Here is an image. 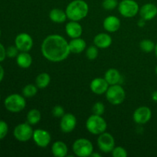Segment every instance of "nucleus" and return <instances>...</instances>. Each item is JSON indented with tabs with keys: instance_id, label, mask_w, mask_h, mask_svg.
I'll return each instance as SVG.
<instances>
[{
	"instance_id": "f257e3e1",
	"label": "nucleus",
	"mask_w": 157,
	"mask_h": 157,
	"mask_svg": "<svg viewBox=\"0 0 157 157\" xmlns=\"http://www.w3.org/2000/svg\"><path fill=\"white\" fill-rule=\"evenodd\" d=\"M41 51L43 56L52 62H61L71 54L69 43L61 35L55 34L46 37L42 41Z\"/></svg>"
},
{
	"instance_id": "bb28decb",
	"label": "nucleus",
	"mask_w": 157,
	"mask_h": 157,
	"mask_svg": "<svg viewBox=\"0 0 157 157\" xmlns=\"http://www.w3.org/2000/svg\"><path fill=\"white\" fill-rule=\"evenodd\" d=\"M155 45L154 42L150 39H144L140 43V48L145 53H150L154 51Z\"/></svg>"
},
{
	"instance_id": "2f4dec72",
	"label": "nucleus",
	"mask_w": 157,
	"mask_h": 157,
	"mask_svg": "<svg viewBox=\"0 0 157 157\" xmlns=\"http://www.w3.org/2000/svg\"><path fill=\"white\" fill-rule=\"evenodd\" d=\"M52 113L55 117L61 118L65 114V111H64V107H61V105H56L52 108Z\"/></svg>"
},
{
	"instance_id": "4c0bfd02",
	"label": "nucleus",
	"mask_w": 157,
	"mask_h": 157,
	"mask_svg": "<svg viewBox=\"0 0 157 157\" xmlns=\"http://www.w3.org/2000/svg\"><path fill=\"white\" fill-rule=\"evenodd\" d=\"M152 99H153V101L157 103V90H155L153 93V94H152Z\"/></svg>"
},
{
	"instance_id": "72a5a7b5",
	"label": "nucleus",
	"mask_w": 157,
	"mask_h": 157,
	"mask_svg": "<svg viewBox=\"0 0 157 157\" xmlns=\"http://www.w3.org/2000/svg\"><path fill=\"white\" fill-rule=\"evenodd\" d=\"M9 131L8 124L5 121H0V140L4 139Z\"/></svg>"
},
{
	"instance_id": "4468645a",
	"label": "nucleus",
	"mask_w": 157,
	"mask_h": 157,
	"mask_svg": "<svg viewBox=\"0 0 157 157\" xmlns=\"http://www.w3.org/2000/svg\"><path fill=\"white\" fill-rule=\"evenodd\" d=\"M108 83L103 78H96L91 81L90 84V88L95 94L101 95L106 93L109 87Z\"/></svg>"
},
{
	"instance_id": "9d476101",
	"label": "nucleus",
	"mask_w": 157,
	"mask_h": 157,
	"mask_svg": "<svg viewBox=\"0 0 157 157\" xmlns=\"http://www.w3.org/2000/svg\"><path fill=\"white\" fill-rule=\"evenodd\" d=\"M15 45L19 52H29L33 47V39L30 35L22 32L15 37Z\"/></svg>"
},
{
	"instance_id": "f03ea898",
	"label": "nucleus",
	"mask_w": 157,
	"mask_h": 157,
	"mask_svg": "<svg viewBox=\"0 0 157 157\" xmlns=\"http://www.w3.org/2000/svg\"><path fill=\"white\" fill-rule=\"evenodd\" d=\"M65 12L71 21H79L87 15L89 6L84 0H73L67 6Z\"/></svg>"
},
{
	"instance_id": "473e14b6",
	"label": "nucleus",
	"mask_w": 157,
	"mask_h": 157,
	"mask_svg": "<svg viewBox=\"0 0 157 157\" xmlns=\"http://www.w3.org/2000/svg\"><path fill=\"white\" fill-rule=\"evenodd\" d=\"M18 49L17 48L16 46H9L7 49H6V56L9 57V58H15V57L18 56Z\"/></svg>"
},
{
	"instance_id": "a878e982",
	"label": "nucleus",
	"mask_w": 157,
	"mask_h": 157,
	"mask_svg": "<svg viewBox=\"0 0 157 157\" xmlns=\"http://www.w3.org/2000/svg\"><path fill=\"white\" fill-rule=\"evenodd\" d=\"M37 93H38V87L36 86V84L35 85L32 84H27L22 89V95L25 98H33L34 96L36 95Z\"/></svg>"
},
{
	"instance_id": "cd10ccee",
	"label": "nucleus",
	"mask_w": 157,
	"mask_h": 157,
	"mask_svg": "<svg viewBox=\"0 0 157 157\" xmlns=\"http://www.w3.org/2000/svg\"><path fill=\"white\" fill-rule=\"evenodd\" d=\"M86 56L90 61L96 59L98 56V48L95 45L89 46L86 50Z\"/></svg>"
},
{
	"instance_id": "2eb2a0df",
	"label": "nucleus",
	"mask_w": 157,
	"mask_h": 157,
	"mask_svg": "<svg viewBox=\"0 0 157 157\" xmlns=\"http://www.w3.org/2000/svg\"><path fill=\"white\" fill-rule=\"evenodd\" d=\"M139 12L141 18L146 21H150L157 15V6L153 3H147L140 9Z\"/></svg>"
},
{
	"instance_id": "c85d7f7f",
	"label": "nucleus",
	"mask_w": 157,
	"mask_h": 157,
	"mask_svg": "<svg viewBox=\"0 0 157 157\" xmlns=\"http://www.w3.org/2000/svg\"><path fill=\"white\" fill-rule=\"evenodd\" d=\"M118 4L119 3L117 0H104L102 2V6L105 10L110 11L118 7Z\"/></svg>"
},
{
	"instance_id": "412c9836",
	"label": "nucleus",
	"mask_w": 157,
	"mask_h": 157,
	"mask_svg": "<svg viewBox=\"0 0 157 157\" xmlns=\"http://www.w3.org/2000/svg\"><path fill=\"white\" fill-rule=\"evenodd\" d=\"M68 149L65 143L62 141H56L52 147V153L56 157H64L67 155Z\"/></svg>"
},
{
	"instance_id": "4be33fe9",
	"label": "nucleus",
	"mask_w": 157,
	"mask_h": 157,
	"mask_svg": "<svg viewBox=\"0 0 157 157\" xmlns=\"http://www.w3.org/2000/svg\"><path fill=\"white\" fill-rule=\"evenodd\" d=\"M49 18L53 22L61 24V23H64L67 20V16L65 11L56 8V9H53L51 10L50 13H49Z\"/></svg>"
},
{
	"instance_id": "f3484780",
	"label": "nucleus",
	"mask_w": 157,
	"mask_h": 157,
	"mask_svg": "<svg viewBox=\"0 0 157 157\" xmlns=\"http://www.w3.org/2000/svg\"><path fill=\"white\" fill-rule=\"evenodd\" d=\"M121 20L114 15H110L105 18L103 22V26L104 29L108 32H116L119 30L121 28Z\"/></svg>"
},
{
	"instance_id": "a211bd4d",
	"label": "nucleus",
	"mask_w": 157,
	"mask_h": 157,
	"mask_svg": "<svg viewBox=\"0 0 157 157\" xmlns=\"http://www.w3.org/2000/svg\"><path fill=\"white\" fill-rule=\"evenodd\" d=\"M94 44L98 48L105 49L110 47L112 44V38L107 33H99L94 38Z\"/></svg>"
},
{
	"instance_id": "e433bc0d",
	"label": "nucleus",
	"mask_w": 157,
	"mask_h": 157,
	"mask_svg": "<svg viewBox=\"0 0 157 157\" xmlns=\"http://www.w3.org/2000/svg\"><path fill=\"white\" fill-rule=\"evenodd\" d=\"M4 75H5L4 69H3V67L0 65V82L2 81L3 78H4Z\"/></svg>"
},
{
	"instance_id": "dca6fc26",
	"label": "nucleus",
	"mask_w": 157,
	"mask_h": 157,
	"mask_svg": "<svg viewBox=\"0 0 157 157\" xmlns=\"http://www.w3.org/2000/svg\"><path fill=\"white\" fill-rule=\"evenodd\" d=\"M65 32L70 38H79L82 35L83 29L78 21H70L66 25Z\"/></svg>"
},
{
	"instance_id": "6ab92c4d",
	"label": "nucleus",
	"mask_w": 157,
	"mask_h": 157,
	"mask_svg": "<svg viewBox=\"0 0 157 157\" xmlns=\"http://www.w3.org/2000/svg\"><path fill=\"white\" fill-rule=\"evenodd\" d=\"M69 48H70L71 53L80 54L82 53L87 47L86 41L81 37L79 38H72L69 41Z\"/></svg>"
},
{
	"instance_id": "5701e85b",
	"label": "nucleus",
	"mask_w": 157,
	"mask_h": 157,
	"mask_svg": "<svg viewBox=\"0 0 157 157\" xmlns=\"http://www.w3.org/2000/svg\"><path fill=\"white\" fill-rule=\"evenodd\" d=\"M16 63L21 68H29L32 64V58L28 52H21L16 57Z\"/></svg>"
},
{
	"instance_id": "1a4fd4ad",
	"label": "nucleus",
	"mask_w": 157,
	"mask_h": 157,
	"mask_svg": "<svg viewBox=\"0 0 157 157\" xmlns=\"http://www.w3.org/2000/svg\"><path fill=\"white\" fill-rule=\"evenodd\" d=\"M98 145L100 150L103 153H111L115 147V140L113 136L110 133L104 132L101 134L98 135Z\"/></svg>"
},
{
	"instance_id": "423d86ee",
	"label": "nucleus",
	"mask_w": 157,
	"mask_h": 157,
	"mask_svg": "<svg viewBox=\"0 0 157 157\" xmlns=\"http://www.w3.org/2000/svg\"><path fill=\"white\" fill-rule=\"evenodd\" d=\"M73 152L77 156L87 157L90 156L94 152V147L92 143L85 138H80L76 140L72 146Z\"/></svg>"
},
{
	"instance_id": "20e7f679",
	"label": "nucleus",
	"mask_w": 157,
	"mask_h": 157,
	"mask_svg": "<svg viewBox=\"0 0 157 157\" xmlns=\"http://www.w3.org/2000/svg\"><path fill=\"white\" fill-rule=\"evenodd\" d=\"M5 107L6 110L12 113H18L25 108L26 101L24 96L13 94L6 98L4 101Z\"/></svg>"
},
{
	"instance_id": "9b49d317",
	"label": "nucleus",
	"mask_w": 157,
	"mask_h": 157,
	"mask_svg": "<svg viewBox=\"0 0 157 157\" xmlns=\"http://www.w3.org/2000/svg\"><path fill=\"white\" fill-rule=\"evenodd\" d=\"M152 117V111L150 107L142 106L135 110L133 114V119L135 123L142 125L148 123Z\"/></svg>"
},
{
	"instance_id": "37998d69",
	"label": "nucleus",
	"mask_w": 157,
	"mask_h": 157,
	"mask_svg": "<svg viewBox=\"0 0 157 157\" xmlns=\"http://www.w3.org/2000/svg\"><path fill=\"white\" fill-rule=\"evenodd\" d=\"M0 100H1V96H0Z\"/></svg>"
},
{
	"instance_id": "c9c22d12",
	"label": "nucleus",
	"mask_w": 157,
	"mask_h": 157,
	"mask_svg": "<svg viewBox=\"0 0 157 157\" xmlns=\"http://www.w3.org/2000/svg\"><path fill=\"white\" fill-rule=\"evenodd\" d=\"M146 21H146L145 19H144V18H141L140 19L139 21H138L137 25L139 26V27H140V28L144 27V26L146 25Z\"/></svg>"
},
{
	"instance_id": "b1692460",
	"label": "nucleus",
	"mask_w": 157,
	"mask_h": 157,
	"mask_svg": "<svg viewBox=\"0 0 157 157\" xmlns=\"http://www.w3.org/2000/svg\"><path fill=\"white\" fill-rule=\"evenodd\" d=\"M51 82V77L46 72H42L37 76L35 79V84L38 88L44 89L49 85Z\"/></svg>"
},
{
	"instance_id": "f8f14e48",
	"label": "nucleus",
	"mask_w": 157,
	"mask_h": 157,
	"mask_svg": "<svg viewBox=\"0 0 157 157\" xmlns=\"http://www.w3.org/2000/svg\"><path fill=\"white\" fill-rule=\"evenodd\" d=\"M32 139L38 147L41 148H45L50 144L52 136L50 133L47 130L43 129H37L34 130Z\"/></svg>"
},
{
	"instance_id": "aec40b11",
	"label": "nucleus",
	"mask_w": 157,
	"mask_h": 157,
	"mask_svg": "<svg viewBox=\"0 0 157 157\" xmlns=\"http://www.w3.org/2000/svg\"><path fill=\"white\" fill-rule=\"evenodd\" d=\"M104 78L109 85H114L121 83L122 77L119 71L115 68H110L106 71Z\"/></svg>"
},
{
	"instance_id": "f704fd0d",
	"label": "nucleus",
	"mask_w": 157,
	"mask_h": 157,
	"mask_svg": "<svg viewBox=\"0 0 157 157\" xmlns=\"http://www.w3.org/2000/svg\"><path fill=\"white\" fill-rule=\"evenodd\" d=\"M6 57V49L0 43V62L3 61Z\"/></svg>"
},
{
	"instance_id": "c756f323",
	"label": "nucleus",
	"mask_w": 157,
	"mask_h": 157,
	"mask_svg": "<svg viewBox=\"0 0 157 157\" xmlns=\"http://www.w3.org/2000/svg\"><path fill=\"white\" fill-rule=\"evenodd\" d=\"M104 111H105V106L102 102H96L92 107V112L94 114L102 116Z\"/></svg>"
},
{
	"instance_id": "7c9ffc66",
	"label": "nucleus",
	"mask_w": 157,
	"mask_h": 157,
	"mask_svg": "<svg viewBox=\"0 0 157 157\" xmlns=\"http://www.w3.org/2000/svg\"><path fill=\"white\" fill-rule=\"evenodd\" d=\"M112 156L113 157H127V152L124 147H115L111 152Z\"/></svg>"
},
{
	"instance_id": "79ce46f5",
	"label": "nucleus",
	"mask_w": 157,
	"mask_h": 157,
	"mask_svg": "<svg viewBox=\"0 0 157 157\" xmlns=\"http://www.w3.org/2000/svg\"><path fill=\"white\" fill-rule=\"evenodd\" d=\"M0 37H1V30H0Z\"/></svg>"
},
{
	"instance_id": "6e6552de",
	"label": "nucleus",
	"mask_w": 157,
	"mask_h": 157,
	"mask_svg": "<svg viewBox=\"0 0 157 157\" xmlns=\"http://www.w3.org/2000/svg\"><path fill=\"white\" fill-rule=\"evenodd\" d=\"M34 130H32L31 124L29 123H23L17 125L14 129L13 134L15 139L20 142H27L32 139Z\"/></svg>"
},
{
	"instance_id": "a19ab883",
	"label": "nucleus",
	"mask_w": 157,
	"mask_h": 157,
	"mask_svg": "<svg viewBox=\"0 0 157 157\" xmlns=\"http://www.w3.org/2000/svg\"><path fill=\"white\" fill-rule=\"evenodd\" d=\"M155 71H156V74L157 75V66L156 67V69H155Z\"/></svg>"
},
{
	"instance_id": "ea45409f",
	"label": "nucleus",
	"mask_w": 157,
	"mask_h": 157,
	"mask_svg": "<svg viewBox=\"0 0 157 157\" xmlns=\"http://www.w3.org/2000/svg\"><path fill=\"white\" fill-rule=\"evenodd\" d=\"M154 52H155V55H156V58H157V43L156 44V45H155Z\"/></svg>"
},
{
	"instance_id": "39448f33",
	"label": "nucleus",
	"mask_w": 157,
	"mask_h": 157,
	"mask_svg": "<svg viewBox=\"0 0 157 157\" xmlns=\"http://www.w3.org/2000/svg\"><path fill=\"white\" fill-rule=\"evenodd\" d=\"M106 98L113 105H119L124 102L126 98V92L120 84L110 85L106 91Z\"/></svg>"
},
{
	"instance_id": "393cba45",
	"label": "nucleus",
	"mask_w": 157,
	"mask_h": 157,
	"mask_svg": "<svg viewBox=\"0 0 157 157\" xmlns=\"http://www.w3.org/2000/svg\"><path fill=\"white\" fill-rule=\"evenodd\" d=\"M41 119V113L37 109H32L27 114V122L31 125L38 124Z\"/></svg>"
},
{
	"instance_id": "58836bf2",
	"label": "nucleus",
	"mask_w": 157,
	"mask_h": 157,
	"mask_svg": "<svg viewBox=\"0 0 157 157\" xmlns=\"http://www.w3.org/2000/svg\"><path fill=\"white\" fill-rule=\"evenodd\" d=\"M90 156H96V157H101V155L99 154V153H92L91 155H90Z\"/></svg>"
},
{
	"instance_id": "7ed1b4c3",
	"label": "nucleus",
	"mask_w": 157,
	"mask_h": 157,
	"mask_svg": "<svg viewBox=\"0 0 157 157\" xmlns=\"http://www.w3.org/2000/svg\"><path fill=\"white\" fill-rule=\"evenodd\" d=\"M107 124L102 116L92 114L86 121V128L87 131L93 135H100L106 131Z\"/></svg>"
},
{
	"instance_id": "ddd939ff",
	"label": "nucleus",
	"mask_w": 157,
	"mask_h": 157,
	"mask_svg": "<svg viewBox=\"0 0 157 157\" xmlns=\"http://www.w3.org/2000/svg\"><path fill=\"white\" fill-rule=\"evenodd\" d=\"M77 126V118L73 113H65L61 117L60 122V128L61 131L65 133H69L73 131Z\"/></svg>"
},
{
	"instance_id": "0eeeda50",
	"label": "nucleus",
	"mask_w": 157,
	"mask_h": 157,
	"mask_svg": "<svg viewBox=\"0 0 157 157\" xmlns=\"http://www.w3.org/2000/svg\"><path fill=\"white\" fill-rule=\"evenodd\" d=\"M118 10L124 18H133L140 12V6L134 0H122L118 4Z\"/></svg>"
}]
</instances>
